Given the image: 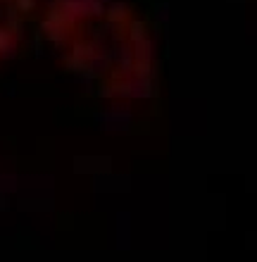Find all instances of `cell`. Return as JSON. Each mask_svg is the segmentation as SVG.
<instances>
[{
  "label": "cell",
  "mask_w": 257,
  "mask_h": 262,
  "mask_svg": "<svg viewBox=\"0 0 257 262\" xmlns=\"http://www.w3.org/2000/svg\"><path fill=\"white\" fill-rule=\"evenodd\" d=\"M77 72L107 93H131L150 72L146 34L126 7L107 0H57L45 21Z\"/></svg>",
  "instance_id": "6da1fadb"
},
{
  "label": "cell",
  "mask_w": 257,
  "mask_h": 262,
  "mask_svg": "<svg viewBox=\"0 0 257 262\" xmlns=\"http://www.w3.org/2000/svg\"><path fill=\"white\" fill-rule=\"evenodd\" d=\"M34 7L36 0H0V57L17 48Z\"/></svg>",
  "instance_id": "7a4b0ae2"
}]
</instances>
